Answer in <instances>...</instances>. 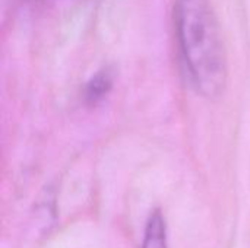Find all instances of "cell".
I'll list each match as a JSON object with an SVG mask.
<instances>
[{
	"instance_id": "6da1fadb",
	"label": "cell",
	"mask_w": 250,
	"mask_h": 248,
	"mask_svg": "<svg viewBox=\"0 0 250 248\" xmlns=\"http://www.w3.org/2000/svg\"><path fill=\"white\" fill-rule=\"evenodd\" d=\"M173 22L179 53L193 88L207 98L220 96L227 86L229 64L211 1L176 0Z\"/></svg>"
},
{
	"instance_id": "7a4b0ae2",
	"label": "cell",
	"mask_w": 250,
	"mask_h": 248,
	"mask_svg": "<svg viewBox=\"0 0 250 248\" xmlns=\"http://www.w3.org/2000/svg\"><path fill=\"white\" fill-rule=\"evenodd\" d=\"M141 248H168L167 221L160 209H154L148 216Z\"/></svg>"
},
{
	"instance_id": "3957f363",
	"label": "cell",
	"mask_w": 250,
	"mask_h": 248,
	"mask_svg": "<svg viewBox=\"0 0 250 248\" xmlns=\"http://www.w3.org/2000/svg\"><path fill=\"white\" fill-rule=\"evenodd\" d=\"M114 75L113 70L105 67L98 70L86 83L85 86V101L88 104H97L101 101L113 88Z\"/></svg>"
}]
</instances>
